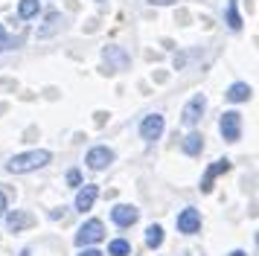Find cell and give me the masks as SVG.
<instances>
[{
  "mask_svg": "<svg viewBox=\"0 0 259 256\" xmlns=\"http://www.w3.org/2000/svg\"><path fill=\"white\" fill-rule=\"evenodd\" d=\"M53 160L50 151H26V154H15L12 160L6 163V169L12 175H26V172H35L41 166H47Z\"/></svg>",
  "mask_w": 259,
  "mask_h": 256,
  "instance_id": "1",
  "label": "cell"
},
{
  "mask_svg": "<svg viewBox=\"0 0 259 256\" xmlns=\"http://www.w3.org/2000/svg\"><path fill=\"white\" fill-rule=\"evenodd\" d=\"M102 239H105V227H102V221L99 219H91L82 230L76 233V244H79V247L94 244V242H102Z\"/></svg>",
  "mask_w": 259,
  "mask_h": 256,
  "instance_id": "2",
  "label": "cell"
},
{
  "mask_svg": "<svg viewBox=\"0 0 259 256\" xmlns=\"http://www.w3.org/2000/svg\"><path fill=\"white\" fill-rule=\"evenodd\" d=\"M219 128H222L224 140L236 143V140H239V134H242V114H236V111H227V114H222V122H219Z\"/></svg>",
  "mask_w": 259,
  "mask_h": 256,
  "instance_id": "3",
  "label": "cell"
},
{
  "mask_svg": "<svg viewBox=\"0 0 259 256\" xmlns=\"http://www.w3.org/2000/svg\"><path fill=\"white\" fill-rule=\"evenodd\" d=\"M88 166H91V169H96V172H99V169H105L108 163H114V151L108 149V146H99V149H91L88 151Z\"/></svg>",
  "mask_w": 259,
  "mask_h": 256,
  "instance_id": "4",
  "label": "cell"
},
{
  "mask_svg": "<svg viewBox=\"0 0 259 256\" xmlns=\"http://www.w3.org/2000/svg\"><path fill=\"white\" fill-rule=\"evenodd\" d=\"M160 134H163V116H160V114L146 116V119H143V125H140V137L143 140H157Z\"/></svg>",
  "mask_w": 259,
  "mask_h": 256,
  "instance_id": "5",
  "label": "cell"
},
{
  "mask_svg": "<svg viewBox=\"0 0 259 256\" xmlns=\"http://www.w3.org/2000/svg\"><path fill=\"white\" fill-rule=\"evenodd\" d=\"M201 227V216H198V209H184L181 216H178V230L181 233H198Z\"/></svg>",
  "mask_w": 259,
  "mask_h": 256,
  "instance_id": "6",
  "label": "cell"
},
{
  "mask_svg": "<svg viewBox=\"0 0 259 256\" xmlns=\"http://www.w3.org/2000/svg\"><path fill=\"white\" fill-rule=\"evenodd\" d=\"M204 96H192V99H189V105L187 108H184V125H195V122H198L201 119V114H204Z\"/></svg>",
  "mask_w": 259,
  "mask_h": 256,
  "instance_id": "7",
  "label": "cell"
},
{
  "mask_svg": "<svg viewBox=\"0 0 259 256\" xmlns=\"http://www.w3.org/2000/svg\"><path fill=\"white\" fill-rule=\"evenodd\" d=\"M137 216H140V212H137L134 207H128V204H119V207L111 209V219L117 221L119 227H131V224L137 221Z\"/></svg>",
  "mask_w": 259,
  "mask_h": 256,
  "instance_id": "8",
  "label": "cell"
},
{
  "mask_svg": "<svg viewBox=\"0 0 259 256\" xmlns=\"http://www.w3.org/2000/svg\"><path fill=\"white\" fill-rule=\"evenodd\" d=\"M222 172H230V160H215L207 169V175H204V181H201V192H210L212 189V178L215 175H222Z\"/></svg>",
  "mask_w": 259,
  "mask_h": 256,
  "instance_id": "9",
  "label": "cell"
},
{
  "mask_svg": "<svg viewBox=\"0 0 259 256\" xmlns=\"http://www.w3.org/2000/svg\"><path fill=\"white\" fill-rule=\"evenodd\" d=\"M96 195H99V189L96 186H84V189H79V195H76V209H91L94 207V201H96Z\"/></svg>",
  "mask_w": 259,
  "mask_h": 256,
  "instance_id": "10",
  "label": "cell"
},
{
  "mask_svg": "<svg viewBox=\"0 0 259 256\" xmlns=\"http://www.w3.org/2000/svg\"><path fill=\"white\" fill-rule=\"evenodd\" d=\"M227 99H230V102H245V99H250V84H245V81H236L233 88L227 91Z\"/></svg>",
  "mask_w": 259,
  "mask_h": 256,
  "instance_id": "11",
  "label": "cell"
},
{
  "mask_svg": "<svg viewBox=\"0 0 259 256\" xmlns=\"http://www.w3.org/2000/svg\"><path fill=\"white\" fill-rule=\"evenodd\" d=\"M6 224H9V230H12V233H18L21 227H26V224H32V219H29L26 212H12V216L6 219Z\"/></svg>",
  "mask_w": 259,
  "mask_h": 256,
  "instance_id": "12",
  "label": "cell"
},
{
  "mask_svg": "<svg viewBox=\"0 0 259 256\" xmlns=\"http://www.w3.org/2000/svg\"><path fill=\"white\" fill-rule=\"evenodd\" d=\"M201 149H204V137H201V134H189V137H184V151H187V154H198Z\"/></svg>",
  "mask_w": 259,
  "mask_h": 256,
  "instance_id": "13",
  "label": "cell"
},
{
  "mask_svg": "<svg viewBox=\"0 0 259 256\" xmlns=\"http://www.w3.org/2000/svg\"><path fill=\"white\" fill-rule=\"evenodd\" d=\"M38 0H21V6H18V15L24 18V21H29V18H35L38 15Z\"/></svg>",
  "mask_w": 259,
  "mask_h": 256,
  "instance_id": "14",
  "label": "cell"
},
{
  "mask_svg": "<svg viewBox=\"0 0 259 256\" xmlns=\"http://www.w3.org/2000/svg\"><path fill=\"white\" fill-rule=\"evenodd\" d=\"M146 244H149V247H160V244H163V230H160L157 224H152V227L146 230Z\"/></svg>",
  "mask_w": 259,
  "mask_h": 256,
  "instance_id": "15",
  "label": "cell"
},
{
  "mask_svg": "<svg viewBox=\"0 0 259 256\" xmlns=\"http://www.w3.org/2000/svg\"><path fill=\"white\" fill-rule=\"evenodd\" d=\"M59 21H61V15H59V12H50L47 26H44V29H38V38H47V35H53L56 29H59Z\"/></svg>",
  "mask_w": 259,
  "mask_h": 256,
  "instance_id": "16",
  "label": "cell"
},
{
  "mask_svg": "<svg viewBox=\"0 0 259 256\" xmlns=\"http://www.w3.org/2000/svg\"><path fill=\"white\" fill-rule=\"evenodd\" d=\"M108 253H111V256H128L131 253V244L125 242V239H117V242H111Z\"/></svg>",
  "mask_w": 259,
  "mask_h": 256,
  "instance_id": "17",
  "label": "cell"
},
{
  "mask_svg": "<svg viewBox=\"0 0 259 256\" xmlns=\"http://www.w3.org/2000/svg\"><path fill=\"white\" fill-rule=\"evenodd\" d=\"M227 23H230V29H239V26H242V18H239V9H236V0H230V6H227Z\"/></svg>",
  "mask_w": 259,
  "mask_h": 256,
  "instance_id": "18",
  "label": "cell"
},
{
  "mask_svg": "<svg viewBox=\"0 0 259 256\" xmlns=\"http://www.w3.org/2000/svg\"><path fill=\"white\" fill-rule=\"evenodd\" d=\"M21 41V38H9V35L3 32V23H0V50H9V47H15Z\"/></svg>",
  "mask_w": 259,
  "mask_h": 256,
  "instance_id": "19",
  "label": "cell"
},
{
  "mask_svg": "<svg viewBox=\"0 0 259 256\" xmlns=\"http://www.w3.org/2000/svg\"><path fill=\"white\" fill-rule=\"evenodd\" d=\"M67 184H70V186H79V184H82V175H79L76 169H73V172L67 175Z\"/></svg>",
  "mask_w": 259,
  "mask_h": 256,
  "instance_id": "20",
  "label": "cell"
},
{
  "mask_svg": "<svg viewBox=\"0 0 259 256\" xmlns=\"http://www.w3.org/2000/svg\"><path fill=\"white\" fill-rule=\"evenodd\" d=\"M149 3H157V6H169V3H178V0H149Z\"/></svg>",
  "mask_w": 259,
  "mask_h": 256,
  "instance_id": "21",
  "label": "cell"
},
{
  "mask_svg": "<svg viewBox=\"0 0 259 256\" xmlns=\"http://www.w3.org/2000/svg\"><path fill=\"white\" fill-rule=\"evenodd\" d=\"M3 212H6V195L0 192V216H3Z\"/></svg>",
  "mask_w": 259,
  "mask_h": 256,
  "instance_id": "22",
  "label": "cell"
},
{
  "mask_svg": "<svg viewBox=\"0 0 259 256\" xmlns=\"http://www.w3.org/2000/svg\"><path fill=\"white\" fill-rule=\"evenodd\" d=\"M82 256H105V253H99V250H84Z\"/></svg>",
  "mask_w": 259,
  "mask_h": 256,
  "instance_id": "23",
  "label": "cell"
},
{
  "mask_svg": "<svg viewBox=\"0 0 259 256\" xmlns=\"http://www.w3.org/2000/svg\"><path fill=\"white\" fill-rule=\"evenodd\" d=\"M230 256H247V253H245V250H233Z\"/></svg>",
  "mask_w": 259,
  "mask_h": 256,
  "instance_id": "24",
  "label": "cell"
},
{
  "mask_svg": "<svg viewBox=\"0 0 259 256\" xmlns=\"http://www.w3.org/2000/svg\"><path fill=\"white\" fill-rule=\"evenodd\" d=\"M21 256H29V250H24V253H21Z\"/></svg>",
  "mask_w": 259,
  "mask_h": 256,
  "instance_id": "25",
  "label": "cell"
}]
</instances>
